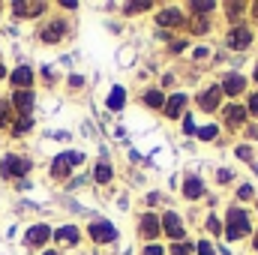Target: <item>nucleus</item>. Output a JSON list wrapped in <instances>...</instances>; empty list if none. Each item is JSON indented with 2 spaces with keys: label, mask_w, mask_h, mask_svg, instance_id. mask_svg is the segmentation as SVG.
Segmentation results:
<instances>
[{
  "label": "nucleus",
  "mask_w": 258,
  "mask_h": 255,
  "mask_svg": "<svg viewBox=\"0 0 258 255\" xmlns=\"http://www.w3.org/2000/svg\"><path fill=\"white\" fill-rule=\"evenodd\" d=\"M30 168H33V159H27L21 153H6L0 159V177L3 180H21L30 174Z\"/></svg>",
  "instance_id": "1"
},
{
  "label": "nucleus",
  "mask_w": 258,
  "mask_h": 255,
  "mask_svg": "<svg viewBox=\"0 0 258 255\" xmlns=\"http://www.w3.org/2000/svg\"><path fill=\"white\" fill-rule=\"evenodd\" d=\"M222 231H225L228 240L246 237V234L252 231V228H249V219H246V210H243V207H231V210H228V225H225Z\"/></svg>",
  "instance_id": "2"
},
{
  "label": "nucleus",
  "mask_w": 258,
  "mask_h": 255,
  "mask_svg": "<svg viewBox=\"0 0 258 255\" xmlns=\"http://www.w3.org/2000/svg\"><path fill=\"white\" fill-rule=\"evenodd\" d=\"M84 162V153H60V156H54V162H51V168H48V174L54 177V180H66L69 177V171L75 168V165H81Z\"/></svg>",
  "instance_id": "3"
},
{
  "label": "nucleus",
  "mask_w": 258,
  "mask_h": 255,
  "mask_svg": "<svg viewBox=\"0 0 258 255\" xmlns=\"http://www.w3.org/2000/svg\"><path fill=\"white\" fill-rule=\"evenodd\" d=\"M9 105L15 111V117H33V105H36V93L33 90H12Z\"/></svg>",
  "instance_id": "4"
},
{
  "label": "nucleus",
  "mask_w": 258,
  "mask_h": 255,
  "mask_svg": "<svg viewBox=\"0 0 258 255\" xmlns=\"http://www.w3.org/2000/svg\"><path fill=\"white\" fill-rule=\"evenodd\" d=\"M9 12L15 18H39V15L48 12V3H42V0H15V3H9Z\"/></svg>",
  "instance_id": "5"
},
{
  "label": "nucleus",
  "mask_w": 258,
  "mask_h": 255,
  "mask_svg": "<svg viewBox=\"0 0 258 255\" xmlns=\"http://www.w3.org/2000/svg\"><path fill=\"white\" fill-rule=\"evenodd\" d=\"M87 237L93 243H114L117 240V228L111 222H105V219H96V222L87 225Z\"/></svg>",
  "instance_id": "6"
},
{
  "label": "nucleus",
  "mask_w": 258,
  "mask_h": 255,
  "mask_svg": "<svg viewBox=\"0 0 258 255\" xmlns=\"http://www.w3.org/2000/svg\"><path fill=\"white\" fill-rule=\"evenodd\" d=\"M66 30H69L66 18H51V21L39 30V39H42L45 45H57L60 39H66Z\"/></svg>",
  "instance_id": "7"
},
{
  "label": "nucleus",
  "mask_w": 258,
  "mask_h": 255,
  "mask_svg": "<svg viewBox=\"0 0 258 255\" xmlns=\"http://www.w3.org/2000/svg\"><path fill=\"white\" fill-rule=\"evenodd\" d=\"M33 81H36V72H33V66H27V63H18L9 72V84L15 90H33Z\"/></svg>",
  "instance_id": "8"
},
{
  "label": "nucleus",
  "mask_w": 258,
  "mask_h": 255,
  "mask_svg": "<svg viewBox=\"0 0 258 255\" xmlns=\"http://www.w3.org/2000/svg\"><path fill=\"white\" fill-rule=\"evenodd\" d=\"M51 234H54V228H48L45 222H36V225H30V228H27V234H24V243L39 249V246H45V243L51 240Z\"/></svg>",
  "instance_id": "9"
},
{
  "label": "nucleus",
  "mask_w": 258,
  "mask_h": 255,
  "mask_svg": "<svg viewBox=\"0 0 258 255\" xmlns=\"http://www.w3.org/2000/svg\"><path fill=\"white\" fill-rule=\"evenodd\" d=\"M159 225H162V231L168 234V237H174L177 243L183 240V222H180V216L177 213H171V210H165V216H159Z\"/></svg>",
  "instance_id": "10"
},
{
  "label": "nucleus",
  "mask_w": 258,
  "mask_h": 255,
  "mask_svg": "<svg viewBox=\"0 0 258 255\" xmlns=\"http://www.w3.org/2000/svg\"><path fill=\"white\" fill-rule=\"evenodd\" d=\"M219 102H222V87H219V84H213V87H207V90L198 93V105H201V111H216Z\"/></svg>",
  "instance_id": "11"
},
{
  "label": "nucleus",
  "mask_w": 258,
  "mask_h": 255,
  "mask_svg": "<svg viewBox=\"0 0 258 255\" xmlns=\"http://www.w3.org/2000/svg\"><path fill=\"white\" fill-rule=\"evenodd\" d=\"M138 234H141V237H147V240H156V237L162 234L159 216H153V213H144V216L138 219Z\"/></svg>",
  "instance_id": "12"
},
{
  "label": "nucleus",
  "mask_w": 258,
  "mask_h": 255,
  "mask_svg": "<svg viewBox=\"0 0 258 255\" xmlns=\"http://www.w3.org/2000/svg\"><path fill=\"white\" fill-rule=\"evenodd\" d=\"M249 45H252V33H249L246 27H231V30H228V48L246 51Z\"/></svg>",
  "instance_id": "13"
},
{
  "label": "nucleus",
  "mask_w": 258,
  "mask_h": 255,
  "mask_svg": "<svg viewBox=\"0 0 258 255\" xmlns=\"http://www.w3.org/2000/svg\"><path fill=\"white\" fill-rule=\"evenodd\" d=\"M219 87H222V93L237 96V93H243V90H246V78H243L240 72H231V75H225V81H222Z\"/></svg>",
  "instance_id": "14"
},
{
  "label": "nucleus",
  "mask_w": 258,
  "mask_h": 255,
  "mask_svg": "<svg viewBox=\"0 0 258 255\" xmlns=\"http://www.w3.org/2000/svg\"><path fill=\"white\" fill-rule=\"evenodd\" d=\"M51 237H54V240H57L60 246H75V243L81 240V231H78L75 225H60V228H57V231H54Z\"/></svg>",
  "instance_id": "15"
},
{
  "label": "nucleus",
  "mask_w": 258,
  "mask_h": 255,
  "mask_svg": "<svg viewBox=\"0 0 258 255\" xmlns=\"http://www.w3.org/2000/svg\"><path fill=\"white\" fill-rule=\"evenodd\" d=\"M225 120H228V126H243V120H246V105H237V102L225 105Z\"/></svg>",
  "instance_id": "16"
},
{
  "label": "nucleus",
  "mask_w": 258,
  "mask_h": 255,
  "mask_svg": "<svg viewBox=\"0 0 258 255\" xmlns=\"http://www.w3.org/2000/svg\"><path fill=\"white\" fill-rule=\"evenodd\" d=\"M183 105H186V93H174L165 99V114L168 117H180L183 114Z\"/></svg>",
  "instance_id": "17"
},
{
  "label": "nucleus",
  "mask_w": 258,
  "mask_h": 255,
  "mask_svg": "<svg viewBox=\"0 0 258 255\" xmlns=\"http://www.w3.org/2000/svg\"><path fill=\"white\" fill-rule=\"evenodd\" d=\"M156 21H159V24H168V27H177V24H183V15H180V9L168 6V9H162V12L156 15Z\"/></svg>",
  "instance_id": "18"
},
{
  "label": "nucleus",
  "mask_w": 258,
  "mask_h": 255,
  "mask_svg": "<svg viewBox=\"0 0 258 255\" xmlns=\"http://www.w3.org/2000/svg\"><path fill=\"white\" fill-rule=\"evenodd\" d=\"M30 129H33V117H15L12 126H9V135L12 138H24Z\"/></svg>",
  "instance_id": "19"
},
{
  "label": "nucleus",
  "mask_w": 258,
  "mask_h": 255,
  "mask_svg": "<svg viewBox=\"0 0 258 255\" xmlns=\"http://www.w3.org/2000/svg\"><path fill=\"white\" fill-rule=\"evenodd\" d=\"M111 177H114V168L102 159V162H96V168H93V180L96 183H111Z\"/></svg>",
  "instance_id": "20"
},
{
  "label": "nucleus",
  "mask_w": 258,
  "mask_h": 255,
  "mask_svg": "<svg viewBox=\"0 0 258 255\" xmlns=\"http://www.w3.org/2000/svg\"><path fill=\"white\" fill-rule=\"evenodd\" d=\"M183 195H186V198H201V195H204V183H201L195 174L186 177V180H183Z\"/></svg>",
  "instance_id": "21"
},
{
  "label": "nucleus",
  "mask_w": 258,
  "mask_h": 255,
  "mask_svg": "<svg viewBox=\"0 0 258 255\" xmlns=\"http://www.w3.org/2000/svg\"><path fill=\"white\" fill-rule=\"evenodd\" d=\"M12 120H15V111H12L9 99H0V129H9Z\"/></svg>",
  "instance_id": "22"
},
{
  "label": "nucleus",
  "mask_w": 258,
  "mask_h": 255,
  "mask_svg": "<svg viewBox=\"0 0 258 255\" xmlns=\"http://www.w3.org/2000/svg\"><path fill=\"white\" fill-rule=\"evenodd\" d=\"M123 102H126L123 87H114V90L108 93V108H111V111H120V108H123Z\"/></svg>",
  "instance_id": "23"
},
{
  "label": "nucleus",
  "mask_w": 258,
  "mask_h": 255,
  "mask_svg": "<svg viewBox=\"0 0 258 255\" xmlns=\"http://www.w3.org/2000/svg\"><path fill=\"white\" fill-rule=\"evenodd\" d=\"M144 105H150V108H165V93H162V90H147V93H144Z\"/></svg>",
  "instance_id": "24"
},
{
  "label": "nucleus",
  "mask_w": 258,
  "mask_h": 255,
  "mask_svg": "<svg viewBox=\"0 0 258 255\" xmlns=\"http://www.w3.org/2000/svg\"><path fill=\"white\" fill-rule=\"evenodd\" d=\"M216 9V3H207V0H192L189 3V12H195V15H204V12H213Z\"/></svg>",
  "instance_id": "25"
},
{
  "label": "nucleus",
  "mask_w": 258,
  "mask_h": 255,
  "mask_svg": "<svg viewBox=\"0 0 258 255\" xmlns=\"http://www.w3.org/2000/svg\"><path fill=\"white\" fill-rule=\"evenodd\" d=\"M192 252H195L192 240H189V243H186V240H180V243H174V246H171V255H192Z\"/></svg>",
  "instance_id": "26"
},
{
  "label": "nucleus",
  "mask_w": 258,
  "mask_h": 255,
  "mask_svg": "<svg viewBox=\"0 0 258 255\" xmlns=\"http://www.w3.org/2000/svg\"><path fill=\"white\" fill-rule=\"evenodd\" d=\"M216 135H219V129L213 126V123H210V126H201V129H198V138H201V141H213Z\"/></svg>",
  "instance_id": "27"
},
{
  "label": "nucleus",
  "mask_w": 258,
  "mask_h": 255,
  "mask_svg": "<svg viewBox=\"0 0 258 255\" xmlns=\"http://www.w3.org/2000/svg\"><path fill=\"white\" fill-rule=\"evenodd\" d=\"M195 252L198 255H213V243H210V240H201V243H195Z\"/></svg>",
  "instance_id": "28"
},
{
  "label": "nucleus",
  "mask_w": 258,
  "mask_h": 255,
  "mask_svg": "<svg viewBox=\"0 0 258 255\" xmlns=\"http://www.w3.org/2000/svg\"><path fill=\"white\" fill-rule=\"evenodd\" d=\"M207 231H210V234H219V231H222V222H219L216 216H210V219H207Z\"/></svg>",
  "instance_id": "29"
},
{
  "label": "nucleus",
  "mask_w": 258,
  "mask_h": 255,
  "mask_svg": "<svg viewBox=\"0 0 258 255\" xmlns=\"http://www.w3.org/2000/svg\"><path fill=\"white\" fill-rule=\"evenodd\" d=\"M147 6H150V3H126V6H123V12L132 15V12H141V9H147Z\"/></svg>",
  "instance_id": "30"
},
{
  "label": "nucleus",
  "mask_w": 258,
  "mask_h": 255,
  "mask_svg": "<svg viewBox=\"0 0 258 255\" xmlns=\"http://www.w3.org/2000/svg\"><path fill=\"white\" fill-rule=\"evenodd\" d=\"M141 255H165V249L162 246H156V243H150V246H144V252Z\"/></svg>",
  "instance_id": "31"
},
{
  "label": "nucleus",
  "mask_w": 258,
  "mask_h": 255,
  "mask_svg": "<svg viewBox=\"0 0 258 255\" xmlns=\"http://www.w3.org/2000/svg\"><path fill=\"white\" fill-rule=\"evenodd\" d=\"M237 156H240V159H252V150H249L246 144H240V147H237Z\"/></svg>",
  "instance_id": "32"
},
{
  "label": "nucleus",
  "mask_w": 258,
  "mask_h": 255,
  "mask_svg": "<svg viewBox=\"0 0 258 255\" xmlns=\"http://www.w3.org/2000/svg\"><path fill=\"white\" fill-rule=\"evenodd\" d=\"M246 111H249V114H255V117H258V93L252 96V99H249V105H246Z\"/></svg>",
  "instance_id": "33"
},
{
  "label": "nucleus",
  "mask_w": 258,
  "mask_h": 255,
  "mask_svg": "<svg viewBox=\"0 0 258 255\" xmlns=\"http://www.w3.org/2000/svg\"><path fill=\"white\" fill-rule=\"evenodd\" d=\"M81 84H84V78H81V75H72V78H69V87H72V90H78Z\"/></svg>",
  "instance_id": "34"
},
{
  "label": "nucleus",
  "mask_w": 258,
  "mask_h": 255,
  "mask_svg": "<svg viewBox=\"0 0 258 255\" xmlns=\"http://www.w3.org/2000/svg\"><path fill=\"white\" fill-rule=\"evenodd\" d=\"M183 129H186V135H192V132H195V123H192V117H189V114L183 117Z\"/></svg>",
  "instance_id": "35"
},
{
  "label": "nucleus",
  "mask_w": 258,
  "mask_h": 255,
  "mask_svg": "<svg viewBox=\"0 0 258 255\" xmlns=\"http://www.w3.org/2000/svg\"><path fill=\"white\" fill-rule=\"evenodd\" d=\"M237 198H252V186H240L237 189Z\"/></svg>",
  "instance_id": "36"
},
{
  "label": "nucleus",
  "mask_w": 258,
  "mask_h": 255,
  "mask_svg": "<svg viewBox=\"0 0 258 255\" xmlns=\"http://www.w3.org/2000/svg\"><path fill=\"white\" fill-rule=\"evenodd\" d=\"M60 6H63V9H78V3H75V0H63Z\"/></svg>",
  "instance_id": "37"
},
{
  "label": "nucleus",
  "mask_w": 258,
  "mask_h": 255,
  "mask_svg": "<svg viewBox=\"0 0 258 255\" xmlns=\"http://www.w3.org/2000/svg\"><path fill=\"white\" fill-rule=\"evenodd\" d=\"M3 78H9V69H6V66L0 63V81H3Z\"/></svg>",
  "instance_id": "38"
},
{
  "label": "nucleus",
  "mask_w": 258,
  "mask_h": 255,
  "mask_svg": "<svg viewBox=\"0 0 258 255\" xmlns=\"http://www.w3.org/2000/svg\"><path fill=\"white\" fill-rule=\"evenodd\" d=\"M252 246H255V252H258V231H255V237H252Z\"/></svg>",
  "instance_id": "39"
},
{
  "label": "nucleus",
  "mask_w": 258,
  "mask_h": 255,
  "mask_svg": "<svg viewBox=\"0 0 258 255\" xmlns=\"http://www.w3.org/2000/svg\"><path fill=\"white\" fill-rule=\"evenodd\" d=\"M42 255H60V252H54V249H45V252H42Z\"/></svg>",
  "instance_id": "40"
},
{
  "label": "nucleus",
  "mask_w": 258,
  "mask_h": 255,
  "mask_svg": "<svg viewBox=\"0 0 258 255\" xmlns=\"http://www.w3.org/2000/svg\"><path fill=\"white\" fill-rule=\"evenodd\" d=\"M252 78H255V84H258V63H255V72H252Z\"/></svg>",
  "instance_id": "41"
},
{
  "label": "nucleus",
  "mask_w": 258,
  "mask_h": 255,
  "mask_svg": "<svg viewBox=\"0 0 258 255\" xmlns=\"http://www.w3.org/2000/svg\"><path fill=\"white\" fill-rule=\"evenodd\" d=\"M252 12H255V18H258V3H255V6H252Z\"/></svg>",
  "instance_id": "42"
},
{
  "label": "nucleus",
  "mask_w": 258,
  "mask_h": 255,
  "mask_svg": "<svg viewBox=\"0 0 258 255\" xmlns=\"http://www.w3.org/2000/svg\"><path fill=\"white\" fill-rule=\"evenodd\" d=\"M0 9H3V6H0Z\"/></svg>",
  "instance_id": "43"
}]
</instances>
